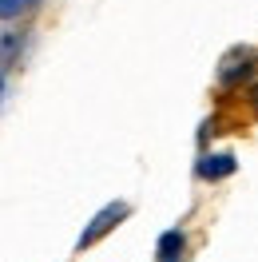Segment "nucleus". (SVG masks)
I'll return each instance as SVG.
<instances>
[{"mask_svg": "<svg viewBox=\"0 0 258 262\" xmlns=\"http://www.w3.org/2000/svg\"><path fill=\"white\" fill-rule=\"evenodd\" d=\"M0 88H4V76H0Z\"/></svg>", "mask_w": 258, "mask_h": 262, "instance_id": "5", "label": "nucleus"}, {"mask_svg": "<svg viewBox=\"0 0 258 262\" xmlns=\"http://www.w3.org/2000/svg\"><path fill=\"white\" fill-rule=\"evenodd\" d=\"M40 4L44 0H0V20H8V24L12 20H28Z\"/></svg>", "mask_w": 258, "mask_h": 262, "instance_id": "3", "label": "nucleus"}, {"mask_svg": "<svg viewBox=\"0 0 258 262\" xmlns=\"http://www.w3.org/2000/svg\"><path fill=\"white\" fill-rule=\"evenodd\" d=\"M183 246H187V234L183 230H167L155 246V258L159 262H183Z\"/></svg>", "mask_w": 258, "mask_h": 262, "instance_id": "2", "label": "nucleus"}, {"mask_svg": "<svg viewBox=\"0 0 258 262\" xmlns=\"http://www.w3.org/2000/svg\"><path fill=\"white\" fill-rule=\"evenodd\" d=\"M127 214H131V207H127V203H107V207H103V211H99L96 219L88 223V230H83L80 238H76V250H88V246H96L99 238H103V234H107V230H112L115 223H123Z\"/></svg>", "mask_w": 258, "mask_h": 262, "instance_id": "1", "label": "nucleus"}, {"mask_svg": "<svg viewBox=\"0 0 258 262\" xmlns=\"http://www.w3.org/2000/svg\"><path fill=\"white\" fill-rule=\"evenodd\" d=\"M230 171H234V159H230V155L203 159V167H199V175H203V179H219V175H230Z\"/></svg>", "mask_w": 258, "mask_h": 262, "instance_id": "4", "label": "nucleus"}]
</instances>
